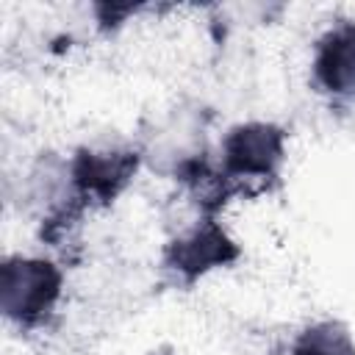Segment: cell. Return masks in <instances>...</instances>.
<instances>
[{
  "instance_id": "obj_1",
  "label": "cell",
  "mask_w": 355,
  "mask_h": 355,
  "mask_svg": "<svg viewBox=\"0 0 355 355\" xmlns=\"http://www.w3.org/2000/svg\"><path fill=\"white\" fill-rule=\"evenodd\" d=\"M58 272L44 261H8L3 266V308L8 316L33 319L53 305Z\"/></svg>"
},
{
  "instance_id": "obj_2",
  "label": "cell",
  "mask_w": 355,
  "mask_h": 355,
  "mask_svg": "<svg viewBox=\"0 0 355 355\" xmlns=\"http://www.w3.org/2000/svg\"><path fill=\"white\" fill-rule=\"evenodd\" d=\"M225 153H227V164L233 172L239 175H263V172H272V166L277 164L280 158V133L266 128V125H247V128H239L227 144H225Z\"/></svg>"
},
{
  "instance_id": "obj_3",
  "label": "cell",
  "mask_w": 355,
  "mask_h": 355,
  "mask_svg": "<svg viewBox=\"0 0 355 355\" xmlns=\"http://www.w3.org/2000/svg\"><path fill=\"white\" fill-rule=\"evenodd\" d=\"M316 75L324 89L338 94H355V28L333 31L316 55Z\"/></svg>"
},
{
  "instance_id": "obj_4",
  "label": "cell",
  "mask_w": 355,
  "mask_h": 355,
  "mask_svg": "<svg viewBox=\"0 0 355 355\" xmlns=\"http://www.w3.org/2000/svg\"><path fill=\"white\" fill-rule=\"evenodd\" d=\"M297 355H352V347L344 333H338L327 324L313 333L308 330V336L297 347Z\"/></svg>"
}]
</instances>
